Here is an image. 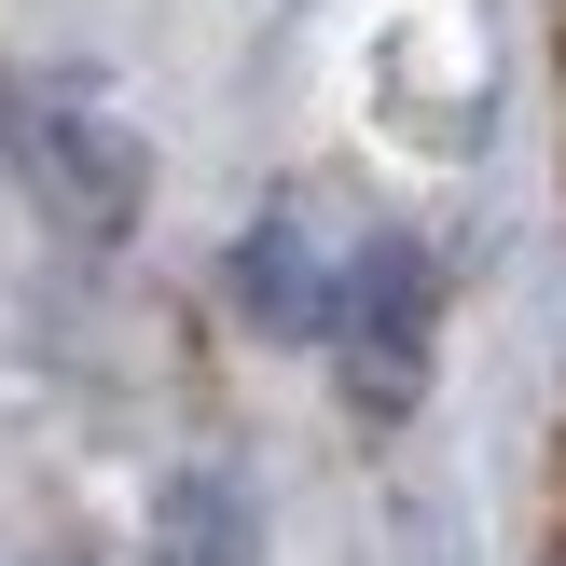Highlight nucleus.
<instances>
[{
	"label": "nucleus",
	"mask_w": 566,
	"mask_h": 566,
	"mask_svg": "<svg viewBox=\"0 0 566 566\" xmlns=\"http://www.w3.org/2000/svg\"><path fill=\"white\" fill-rule=\"evenodd\" d=\"M0 166L70 249H125L153 208V138L83 70H0Z\"/></svg>",
	"instance_id": "f257e3e1"
},
{
	"label": "nucleus",
	"mask_w": 566,
	"mask_h": 566,
	"mask_svg": "<svg viewBox=\"0 0 566 566\" xmlns=\"http://www.w3.org/2000/svg\"><path fill=\"white\" fill-rule=\"evenodd\" d=\"M387 235H401V221H374L359 193H332V180L263 193V221L235 235V318L276 332V346H332V332H346V304L374 291Z\"/></svg>",
	"instance_id": "f03ea898"
},
{
	"label": "nucleus",
	"mask_w": 566,
	"mask_h": 566,
	"mask_svg": "<svg viewBox=\"0 0 566 566\" xmlns=\"http://www.w3.org/2000/svg\"><path fill=\"white\" fill-rule=\"evenodd\" d=\"M553 566H566V553H553Z\"/></svg>",
	"instance_id": "7ed1b4c3"
},
{
	"label": "nucleus",
	"mask_w": 566,
	"mask_h": 566,
	"mask_svg": "<svg viewBox=\"0 0 566 566\" xmlns=\"http://www.w3.org/2000/svg\"><path fill=\"white\" fill-rule=\"evenodd\" d=\"M70 566H83V553H70Z\"/></svg>",
	"instance_id": "20e7f679"
}]
</instances>
